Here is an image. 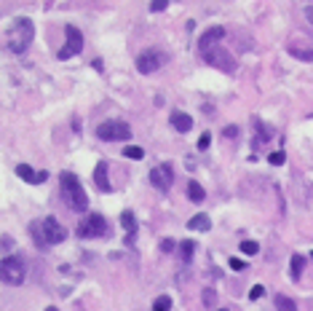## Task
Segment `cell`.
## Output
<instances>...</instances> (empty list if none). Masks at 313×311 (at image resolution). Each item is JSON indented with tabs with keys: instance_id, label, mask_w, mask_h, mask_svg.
I'll use <instances>...</instances> for the list:
<instances>
[{
	"instance_id": "cell-28",
	"label": "cell",
	"mask_w": 313,
	"mask_h": 311,
	"mask_svg": "<svg viewBox=\"0 0 313 311\" xmlns=\"http://www.w3.org/2000/svg\"><path fill=\"white\" fill-rule=\"evenodd\" d=\"M166 5H169V3H166V0H156V3L150 5V11H163Z\"/></svg>"
},
{
	"instance_id": "cell-19",
	"label": "cell",
	"mask_w": 313,
	"mask_h": 311,
	"mask_svg": "<svg viewBox=\"0 0 313 311\" xmlns=\"http://www.w3.org/2000/svg\"><path fill=\"white\" fill-rule=\"evenodd\" d=\"M276 309L278 311H297L295 301H292V298H286V295H276Z\"/></svg>"
},
{
	"instance_id": "cell-18",
	"label": "cell",
	"mask_w": 313,
	"mask_h": 311,
	"mask_svg": "<svg viewBox=\"0 0 313 311\" xmlns=\"http://www.w3.org/2000/svg\"><path fill=\"white\" fill-rule=\"evenodd\" d=\"M303 266H305V257H303V255H292V263H289L292 279H300V274H303Z\"/></svg>"
},
{
	"instance_id": "cell-15",
	"label": "cell",
	"mask_w": 313,
	"mask_h": 311,
	"mask_svg": "<svg viewBox=\"0 0 313 311\" xmlns=\"http://www.w3.org/2000/svg\"><path fill=\"white\" fill-rule=\"evenodd\" d=\"M188 228H190V231H209V228H211L209 215H196V217H190V220H188Z\"/></svg>"
},
{
	"instance_id": "cell-27",
	"label": "cell",
	"mask_w": 313,
	"mask_h": 311,
	"mask_svg": "<svg viewBox=\"0 0 313 311\" xmlns=\"http://www.w3.org/2000/svg\"><path fill=\"white\" fill-rule=\"evenodd\" d=\"M204 303H206V306L214 303V293H211V290H204Z\"/></svg>"
},
{
	"instance_id": "cell-8",
	"label": "cell",
	"mask_w": 313,
	"mask_h": 311,
	"mask_svg": "<svg viewBox=\"0 0 313 311\" xmlns=\"http://www.w3.org/2000/svg\"><path fill=\"white\" fill-rule=\"evenodd\" d=\"M166 62H169V57L161 54V51H142L137 57V70L142 75H150V72L161 70V64H166Z\"/></svg>"
},
{
	"instance_id": "cell-23",
	"label": "cell",
	"mask_w": 313,
	"mask_h": 311,
	"mask_svg": "<svg viewBox=\"0 0 313 311\" xmlns=\"http://www.w3.org/2000/svg\"><path fill=\"white\" fill-rule=\"evenodd\" d=\"M289 54L297 57V59H305V62H313V51H311V49H295V46H292Z\"/></svg>"
},
{
	"instance_id": "cell-30",
	"label": "cell",
	"mask_w": 313,
	"mask_h": 311,
	"mask_svg": "<svg viewBox=\"0 0 313 311\" xmlns=\"http://www.w3.org/2000/svg\"><path fill=\"white\" fill-rule=\"evenodd\" d=\"M225 137H238V126H225Z\"/></svg>"
},
{
	"instance_id": "cell-24",
	"label": "cell",
	"mask_w": 313,
	"mask_h": 311,
	"mask_svg": "<svg viewBox=\"0 0 313 311\" xmlns=\"http://www.w3.org/2000/svg\"><path fill=\"white\" fill-rule=\"evenodd\" d=\"M257 242H241V252L244 255H257Z\"/></svg>"
},
{
	"instance_id": "cell-11",
	"label": "cell",
	"mask_w": 313,
	"mask_h": 311,
	"mask_svg": "<svg viewBox=\"0 0 313 311\" xmlns=\"http://www.w3.org/2000/svg\"><path fill=\"white\" fill-rule=\"evenodd\" d=\"M222 35H225V27H219V24H217V27H209L201 35V41H198V49L209 51L211 46H217V41H222Z\"/></svg>"
},
{
	"instance_id": "cell-12",
	"label": "cell",
	"mask_w": 313,
	"mask_h": 311,
	"mask_svg": "<svg viewBox=\"0 0 313 311\" xmlns=\"http://www.w3.org/2000/svg\"><path fill=\"white\" fill-rule=\"evenodd\" d=\"M94 183H97V188L102 190V193H112V185H110V177H107V164H104V161L97 164V169H94Z\"/></svg>"
},
{
	"instance_id": "cell-5",
	"label": "cell",
	"mask_w": 313,
	"mask_h": 311,
	"mask_svg": "<svg viewBox=\"0 0 313 311\" xmlns=\"http://www.w3.org/2000/svg\"><path fill=\"white\" fill-rule=\"evenodd\" d=\"M97 137L104 142H123L131 137V126L123 121H102L97 126Z\"/></svg>"
},
{
	"instance_id": "cell-7",
	"label": "cell",
	"mask_w": 313,
	"mask_h": 311,
	"mask_svg": "<svg viewBox=\"0 0 313 311\" xmlns=\"http://www.w3.org/2000/svg\"><path fill=\"white\" fill-rule=\"evenodd\" d=\"M204 59H206L209 64H214L217 70H222V72H233V70H236V62H233V57H230L219 43L211 46L209 51H204Z\"/></svg>"
},
{
	"instance_id": "cell-21",
	"label": "cell",
	"mask_w": 313,
	"mask_h": 311,
	"mask_svg": "<svg viewBox=\"0 0 313 311\" xmlns=\"http://www.w3.org/2000/svg\"><path fill=\"white\" fill-rule=\"evenodd\" d=\"M123 156H126V158H134V161H139V158L145 156V150L139 148V145H126V148H123Z\"/></svg>"
},
{
	"instance_id": "cell-32",
	"label": "cell",
	"mask_w": 313,
	"mask_h": 311,
	"mask_svg": "<svg viewBox=\"0 0 313 311\" xmlns=\"http://www.w3.org/2000/svg\"><path fill=\"white\" fill-rule=\"evenodd\" d=\"M161 249H163V252H169V249H174V242H169V239H166V242H161Z\"/></svg>"
},
{
	"instance_id": "cell-25",
	"label": "cell",
	"mask_w": 313,
	"mask_h": 311,
	"mask_svg": "<svg viewBox=\"0 0 313 311\" xmlns=\"http://www.w3.org/2000/svg\"><path fill=\"white\" fill-rule=\"evenodd\" d=\"M268 161L273 164V167H281V164L286 161V156H284V150H278V153H270V158Z\"/></svg>"
},
{
	"instance_id": "cell-9",
	"label": "cell",
	"mask_w": 313,
	"mask_h": 311,
	"mask_svg": "<svg viewBox=\"0 0 313 311\" xmlns=\"http://www.w3.org/2000/svg\"><path fill=\"white\" fill-rule=\"evenodd\" d=\"M81 49H83V35H81V30L78 27H67V46L64 49H59V59H70V57H75V54H81Z\"/></svg>"
},
{
	"instance_id": "cell-22",
	"label": "cell",
	"mask_w": 313,
	"mask_h": 311,
	"mask_svg": "<svg viewBox=\"0 0 313 311\" xmlns=\"http://www.w3.org/2000/svg\"><path fill=\"white\" fill-rule=\"evenodd\" d=\"M169 309H171V298H169V295L156 298V303H153V311H169Z\"/></svg>"
},
{
	"instance_id": "cell-31",
	"label": "cell",
	"mask_w": 313,
	"mask_h": 311,
	"mask_svg": "<svg viewBox=\"0 0 313 311\" xmlns=\"http://www.w3.org/2000/svg\"><path fill=\"white\" fill-rule=\"evenodd\" d=\"M230 268H233V271H241V268H244V260H236V257H233V260H230Z\"/></svg>"
},
{
	"instance_id": "cell-16",
	"label": "cell",
	"mask_w": 313,
	"mask_h": 311,
	"mask_svg": "<svg viewBox=\"0 0 313 311\" xmlns=\"http://www.w3.org/2000/svg\"><path fill=\"white\" fill-rule=\"evenodd\" d=\"M16 175L22 177L24 183H30V185H35V177H38V172L32 169V167H27V164H19L16 167Z\"/></svg>"
},
{
	"instance_id": "cell-2",
	"label": "cell",
	"mask_w": 313,
	"mask_h": 311,
	"mask_svg": "<svg viewBox=\"0 0 313 311\" xmlns=\"http://www.w3.org/2000/svg\"><path fill=\"white\" fill-rule=\"evenodd\" d=\"M32 38H35V24H32V19L22 16L11 24L8 35H5V46H8V51H14V54H24V51L30 49Z\"/></svg>"
},
{
	"instance_id": "cell-6",
	"label": "cell",
	"mask_w": 313,
	"mask_h": 311,
	"mask_svg": "<svg viewBox=\"0 0 313 311\" xmlns=\"http://www.w3.org/2000/svg\"><path fill=\"white\" fill-rule=\"evenodd\" d=\"M107 234V220L102 215H86L81 223H78V236L83 239H99V236Z\"/></svg>"
},
{
	"instance_id": "cell-34",
	"label": "cell",
	"mask_w": 313,
	"mask_h": 311,
	"mask_svg": "<svg viewBox=\"0 0 313 311\" xmlns=\"http://www.w3.org/2000/svg\"><path fill=\"white\" fill-rule=\"evenodd\" d=\"M219 311H225V309H219Z\"/></svg>"
},
{
	"instance_id": "cell-35",
	"label": "cell",
	"mask_w": 313,
	"mask_h": 311,
	"mask_svg": "<svg viewBox=\"0 0 313 311\" xmlns=\"http://www.w3.org/2000/svg\"><path fill=\"white\" fill-rule=\"evenodd\" d=\"M311 257H313V252H311Z\"/></svg>"
},
{
	"instance_id": "cell-29",
	"label": "cell",
	"mask_w": 313,
	"mask_h": 311,
	"mask_svg": "<svg viewBox=\"0 0 313 311\" xmlns=\"http://www.w3.org/2000/svg\"><path fill=\"white\" fill-rule=\"evenodd\" d=\"M209 140H211L209 134H201V140H198V148H201V150H206V148H209Z\"/></svg>"
},
{
	"instance_id": "cell-3",
	"label": "cell",
	"mask_w": 313,
	"mask_h": 311,
	"mask_svg": "<svg viewBox=\"0 0 313 311\" xmlns=\"http://www.w3.org/2000/svg\"><path fill=\"white\" fill-rule=\"evenodd\" d=\"M59 185H62V198L64 204L72 209H78V212H86V207H89V196H86L81 180H78L72 172H62V177H59Z\"/></svg>"
},
{
	"instance_id": "cell-13",
	"label": "cell",
	"mask_w": 313,
	"mask_h": 311,
	"mask_svg": "<svg viewBox=\"0 0 313 311\" xmlns=\"http://www.w3.org/2000/svg\"><path fill=\"white\" fill-rule=\"evenodd\" d=\"M171 126L177 131H190L193 129V118L188 113H182V110H171Z\"/></svg>"
},
{
	"instance_id": "cell-26",
	"label": "cell",
	"mask_w": 313,
	"mask_h": 311,
	"mask_svg": "<svg viewBox=\"0 0 313 311\" xmlns=\"http://www.w3.org/2000/svg\"><path fill=\"white\" fill-rule=\"evenodd\" d=\"M262 295H265V287H260V284H255V287L249 290V298H252V301H257V298H262Z\"/></svg>"
},
{
	"instance_id": "cell-17",
	"label": "cell",
	"mask_w": 313,
	"mask_h": 311,
	"mask_svg": "<svg viewBox=\"0 0 313 311\" xmlns=\"http://www.w3.org/2000/svg\"><path fill=\"white\" fill-rule=\"evenodd\" d=\"M188 196H190V201H204V198H206V193H204L201 183L190 180V183H188Z\"/></svg>"
},
{
	"instance_id": "cell-1",
	"label": "cell",
	"mask_w": 313,
	"mask_h": 311,
	"mask_svg": "<svg viewBox=\"0 0 313 311\" xmlns=\"http://www.w3.org/2000/svg\"><path fill=\"white\" fill-rule=\"evenodd\" d=\"M30 231L35 236L38 247H51V244H62L67 239V231H64V226H59L56 217H43V220L32 223Z\"/></svg>"
},
{
	"instance_id": "cell-14",
	"label": "cell",
	"mask_w": 313,
	"mask_h": 311,
	"mask_svg": "<svg viewBox=\"0 0 313 311\" xmlns=\"http://www.w3.org/2000/svg\"><path fill=\"white\" fill-rule=\"evenodd\" d=\"M121 226L129 231V236H126V244H129L131 239H134V234H137V217H134V212H121Z\"/></svg>"
},
{
	"instance_id": "cell-4",
	"label": "cell",
	"mask_w": 313,
	"mask_h": 311,
	"mask_svg": "<svg viewBox=\"0 0 313 311\" xmlns=\"http://www.w3.org/2000/svg\"><path fill=\"white\" fill-rule=\"evenodd\" d=\"M24 276H27V266H24V260L19 255H8L0 260V282L5 284H22Z\"/></svg>"
},
{
	"instance_id": "cell-20",
	"label": "cell",
	"mask_w": 313,
	"mask_h": 311,
	"mask_svg": "<svg viewBox=\"0 0 313 311\" xmlns=\"http://www.w3.org/2000/svg\"><path fill=\"white\" fill-rule=\"evenodd\" d=\"M193 252H196V244H193V239H185L182 244H179V255H182V260H190Z\"/></svg>"
},
{
	"instance_id": "cell-33",
	"label": "cell",
	"mask_w": 313,
	"mask_h": 311,
	"mask_svg": "<svg viewBox=\"0 0 313 311\" xmlns=\"http://www.w3.org/2000/svg\"><path fill=\"white\" fill-rule=\"evenodd\" d=\"M46 311H59V309H56V306H49V309H46Z\"/></svg>"
},
{
	"instance_id": "cell-10",
	"label": "cell",
	"mask_w": 313,
	"mask_h": 311,
	"mask_svg": "<svg viewBox=\"0 0 313 311\" xmlns=\"http://www.w3.org/2000/svg\"><path fill=\"white\" fill-rule=\"evenodd\" d=\"M171 180H174V172H171V164H161V167L150 169V185H156L158 190H169Z\"/></svg>"
}]
</instances>
